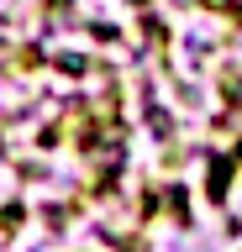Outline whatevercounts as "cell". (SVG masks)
Returning a JSON list of instances; mask_svg holds the SVG:
<instances>
[]
</instances>
